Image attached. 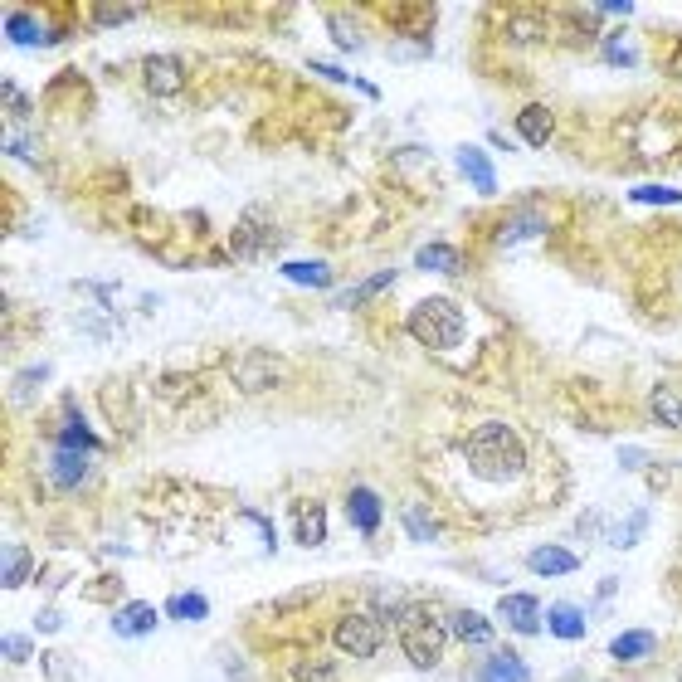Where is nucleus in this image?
Instances as JSON below:
<instances>
[{"instance_id": "473e14b6", "label": "nucleus", "mask_w": 682, "mask_h": 682, "mask_svg": "<svg viewBox=\"0 0 682 682\" xmlns=\"http://www.w3.org/2000/svg\"><path fill=\"white\" fill-rule=\"evenodd\" d=\"M327 35L337 39L346 54H351V49H361V35L351 30V15H327Z\"/></svg>"}, {"instance_id": "4be33fe9", "label": "nucleus", "mask_w": 682, "mask_h": 682, "mask_svg": "<svg viewBox=\"0 0 682 682\" xmlns=\"http://www.w3.org/2000/svg\"><path fill=\"white\" fill-rule=\"evenodd\" d=\"M166 619L200 624V619H210V605H205V595H200V590H181V595H171V600H166Z\"/></svg>"}, {"instance_id": "a19ab883", "label": "nucleus", "mask_w": 682, "mask_h": 682, "mask_svg": "<svg viewBox=\"0 0 682 682\" xmlns=\"http://www.w3.org/2000/svg\"><path fill=\"white\" fill-rule=\"evenodd\" d=\"M575 682H580V678H575Z\"/></svg>"}, {"instance_id": "58836bf2", "label": "nucleus", "mask_w": 682, "mask_h": 682, "mask_svg": "<svg viewBox=\"0 0 682 682\" xmlns=\"http://www.w3.org/2000/svg\"><path fill=\"white\" fill-rule=\"evenodd\" d=\"M595 15H634V5H629V0H600Z\"/></svg>"}, {"instance_id": "0eeeda50", "label": "nucleus", "mask_w": 682, "mask_h": 682, "mask_svg": "<svg viewBox=\"0 0 682 682\" xmlns=\"http://www.w3.org/2000/svg\"><path fill=\"white\" fill-rule=\"evenodd\" d=\"M142 83H147L152 98H176L181 83H186V69H181V59H171V54H152V59L142 64Z\"/></svg>"}, {"instance_id": "72a5a7b5", "label": "nucleus", "mask_w": 682, "mask_h": 682, "mask_svg": "<svg viewBox=\"0 0 682 682\" xmlns=\"http://www.w3.org/2000/svg\"><path fill=\"white\" fill-rule=\"evenodd\" d=\"M644 512H634V517H629V522H624V531H614V536H609V546H634V541H639V531H644Z\"/></svg>"}, {"instance_id": "2eb2a0df", "label": "nucleus", "mask_w": 682, "mask_h": 682, "mask_svg": "<svg viewBox=\"0 0 682 682\" xmlns=\"http://www.w3.org/2000/svg\"><path fill=\"white\" fill-rule=\"evenodd\" d=\"M580 566V556L575 551H566V546H531L527 551V570L531 575H570V570Z\"/></svg>"}, {"instance_id": "5701e85b", "label": "nucleus", "mask_w": 682, "mask_h": 682, "mask_svg": "<svg viewBox=\"0 0 682 682\" xmlns=\"http://www.w3.org/2000/svg\"><path fill=\"white\" fill-rule=\"evenodd\" d=\"M30 566H35V561H30V551L10 541V546H5V570H0V585H5V590H20V585L35 575Z\"/></svg>"}, {"instance_id": "4c0bfd02", "label": "nucleus", "mask_w": 682, "mask_h": 682, "mask_svg": "<svg viewBox=\"0 0 682 682\" xmlns=\"http://www.w3.org/2000/svg\"><path fill=\"white\" fill-rule=\"evenodd\" d=\"M312 74L332 78V83H351V78H346V69H337V64H322V59H312Z\"/></svg>"}, {"instance_id": "393cba45", "label": "nucleus", "mask_w": 682, "mask_h": 682, "mask_svg": "<svg viewBox=\"0 0 682 682\" xmlns=\"http://www.w3.org/2000/svg\"><path fill=\"white\" fill-rule=\"evenodd\" d=\"M278 273H283L288 283H303V288H332V264H317V259H312V264H293V259H288Z\"/></svg>"}, {"instance_id": "b1692460", "label": "nucleus", "mask_w": 682, "mask_h": 682, "mask_svg": "<svg viewBox=\"0 0 682 682\" xmlns=\"http://www.w3.org/2000/svg\"><path fill=\"white\" fill-rule=\"evenodd\" d=\"M59 449H74V454H93V449H98V434L83 424V415H78V410H69V419H64Z\"/></svg>"}, {"instance_id": "f3484780", "label": "nucleus", "mask_w": 682, "mask_h": 682, "mask_svg": "<svg viewBox=\"0 0 682 682\" xmlns=\"http://www.w3.org/2000/svg\"><path fill=\"white\" fill-rule=\"evenodd\" d=\"M88 463H93V454H74V449H59V444H54V454H49V468H54V483H59V488H78V483L88 478Z\"/></svg>"}, {"instance_id": "a878e982", "label": "nucleus", "mask_w": 682, "mask_h": 682, "mask_svg": "<svg viewBox=\"0 0 682 682\" xmlns=\"http://www.w3.org/2000/svg\"><path fill=\"white\" fill-rule=\"evenodd\" d=\"M415 264L424 268V273H458V268H463L454 244H424V249L415 254Z\"/></svg>"}, {"instance_id": "39448f33", "label": "nucleus", "mask_w": 682, "mask_h": 682, "mask_svg": "<svg viewBox=\"0 0 682 682\" xmlns=\"http://www.w3.org/2000/svg\"><path fill=\"white\" fill-rule=\"evenodd\" d=\"M332 644L351 658H376L380 644H385V624H380V614H341L337 629H332Z\"/></svg>"}, {"instance_id": "f704fd0d", "label": "nucleus", "mask_w": 682, "mask_h": 682, "mask_svg": "<svg viewBox=\"0 0 682 682\" xmlns=\"http://www.w3.org/2000/svg\"><path fill=\"white\" fill-rule=\"evenodd\" d=\"M137 20V5H98V25H122Z\"/></svg>"}, {"instance_id": "6e6552de", "label": "nucleus", "mask_w": 682, "mask_h": 682, "mask_svg": "<svg viewBox=\"0 0 682 682\" xmlns=\"http://www.w3.org/2000/svg\"><path fill=\"white\" fill-rule=\"evenodd\" d=\"M346 517H351V527L361 531V536H376V531H380V517H385V507H380V493H371L366 483H356V488L346 493Z\"/></svg>"}, {"instance_id": "9d476101", "label": "nucleus", "mask_w": 682, "mask_h": 682, "mask_svg": "<svg viewBox=\"0 0 682 682\" xmlns=\"http://www.w3.org/2000/svg\"><path fill=\"white\" fill-rule=\"evenodd\" d=\"M454 166L468 176V186L478 190V195H497V171H493V161H488L483 147H458Z\"/></svg>"}, {"instance_id": "a211bd4d", "label": "nucleus", "mask_w": 682, "mask_h": 682, "mask_svg": "<svg viewBox=\"0 0 682 682\" xmlns=\"http://www.w3.org/2000/svg\"><path fill=\"white\" fill-rule=\"evenodd\" d=\"M546 634H556L561 644H580L585 639V614L575 605H551L546 609Z\"/></svg>"}, {"instance_id": "f03ea898", "label": "nucleus", "mask_w": 682, "mask_h": 682, "mask_svg": "<svg viewBox=\"0 0 682 682\" xmlns=\"http://www.w3.org/2000/svg\"><path fill=\"white\" fill-rule=\"evenodd\" d=\"M380 619H400V648L415 668H439L444 648H449V619H439L434 609L410 605V609H376Z\"/></svg>"}, {"instance_id": "7c9ffc66", "label": "nucleus", "mask_w": 682, "mask_h": 682, "mask_svg": "<svg viewBox=\"0 0 682 682\" xmlns=\"http://www.w3.org/2000/svg\"><path fill=\"white\" fill-rule=\"evenodd\" d=\"M541 220H536V215H527V210H522V215H517V220H512V225L502 229V234H497V244H502V249H507V244H517V239H527V234H541Z\"/></svg>"}, {"instance_id": "aec40b11", "label": "nucleus", "mask_w": 682, "mask_h": 682, "mask_svg": "<svg viewBox=\"0 0 682 682\" xmlns=\"http://www.w3.org/2000/svg\"><path fill=\"white\" fill-rule=\"evenodd\" d=\"M156 629V609L152 605H127L113 614V634L117 639H137V634H152Z\"/></svg>"}, {"instance_id": "f8f14e48", "label": "nucleus", "mask_w": 682, "mask_h": 682, "mask_svg": "<svg viewBox=\"0 0 682 682\" xmlns=\"http://www.w3.org/2000/svg\"><path fill=\"white\" fill-rule=\"evenodd\" d=\"M293 541L322 546L327 541V507L322 502H293Z\"/></svg>"}, {"instance_id": "ea45409f", "label": "nucleus", "mask_w": 682, "mask_h": 682, "mask_svg": "<svg viewBox=\"0 0 682 682\" xmlns=\"http://www.w3.org/2000/svg\"><path fill=\"white\" fill-rule=\"evenodd\" d=\"M59 624H64V619H59L54 609H39V629H44V634H49V629H59Z\"/></svg>"}, {"instance_id": "6ab92c4d", "label": "nucleus", "mask_w": 682, "mask_h": 682, "mask_svg": "<svg viewBox=\"0 0 682 682\" xmlns=\"http://www.w3.org/2000/svg\"><path fill=\"white\" fill-rule=\"evenodd\" d=\"M653 648H658V639H653L648 629H624V634L609 644V658H614V663H639V658H653Z\"/></svg>"}, {"instance_id": "f257e3e1", "label": "nucleus", "mask_w": 682, "mask_h": 682, "mask_svg": "<svg viewBox=\"0 0 682 682\" xmlns=\"http://www.w3.org/2000/svg\"><path fill=\"white\" fill-rule=\"evenodd\" d=\"M463 463L473 468L478 483H517L527 473V444L512 424L502 419H483L468 439H463Z\"/></svg>"}, {"instance_id": "bb28decb", "label": "nucleus", "mask_w": 682, "mask_h": 682, "mask_svg": "<svg viewBox=\"0 0 682 682\" xmlns=\"http://www.w3.org/2000/svg\"><path fill=\"white\" fill-rule=\"evenodd\" d=\"M405 536H410V541H439V522H434L419 502H410V507H405Z\"/></svg>"}, {"instance_id": "e433bc0d", "label": "nucleus", "mask_w": 682, "mask_h": 682, "mask_svg": "<svg viewBox=\"0 0 682 682\" xmlns=\"http://www.w3.org/2000/svg\"><path fill=\"white\" fill-rule=\"evenodd\" d=\"M5 108H10V113H30V103H25V93H20L15 83H5Z\"/></svg>"}, {"instance_id": "9b49d317", "label": "nucleus", "mask_w": 682, "mask_h": 682, "mask_svg": "<svg viewBox=\"0 0 682 682\" xmlns=\"http://www.w3.org/2000/svg\"><path fill=\"white\" fill-rule=\"evenodd\" d=\"M449 639L454 644H473V648L493 644V619L478 614V609H454L449 614Z\"/></svg>"}, {"instance_id": "423d86ee", "label": "nucleus", "mask_w": 682, "mask_h": 682, "mask_svg": "<svg viewBox=\"0 0 682 682\" xmlns=\"http://www.w3.org/2000/svg\"><path fill=\"white\" fill-rule=\"evenodd\" d=\"M502 624L512 629V634H522V639H531V634H541L546 629V614H541V600L536 595H527V590H512V595H502Z\"/></svg>"}, {"instance_id": "20e7f679", "label": "nucleus", "mask_w": 682, "mask_h": 682, "mask_svg": "<svg viewBox=\"0 0 682 682\" xmlns=\"http://www.w3.org/2000/svg\"><path fill=\"white\" fill-rule=\"evenodd\" d=\"M288 376H293V361L278 356V351H244L239 366H234L239 390H249V395H268V390L288 385Z\"/></svg>"}, {"instance_id": "1a4fd4ad", "label": "nucleus", "mask_w": 682, "mask_h": 682, "mask_svg": "<svg viewBox=\"0 0 682 682\" xmlns=\"http://www.w3.org/2000/svg\"><path fill=\"white\" fill-rule=\"evenodd\" d=\"M278 244H283V234L264 220H239V229H234V259H259L264 249H278Z\"/></svg>"}, {"instance_id": "c9c22d12", "label": "nucleus", "mask_w": 682, "mask_h": 682, "mask_svg": "<svg viewBox=\"0 0 682 682\" xmlns=\"http://www.w3.org/2000/svg\"><path fill=\"white\" fill-rule=\"evenodd\" d=\"M605 59H609V64H619V69H629V64H634V49L614 35V39H605Z\"/></svg>"}, {"instance_id": "412c9836", "label": "nucleus", "mask_w": 682, "mask_h": 682, "mask_svg": "<svg viewBox=\"0 0 682 682\" xmlns=\"http://www.w3.org/2000/svg\"><path fill=\"white\" fill-rule=\"evenodd\" d=\"M5 39H10V44H54V35L39 30L35 15H25V10H10V15H5Z\"/></svg>"}, {"instance_id": "c756f323", "label": "nucleus", "mask_w": 682, "mask_h": 682, "mask_svg": "<svg viewBox=\"0 0 682 682\" xmlns=\"http://www.w3.org/2000/svg\"><path fill=\"white\" fill-rule=\"evenodd\" d=\"M629 200H634V205H663V210H668V205H682V190H673V186H634L629 190Z\"/></svg>"}, {"instance_id": "cd10ccee", "label": "nucleus", "mask_w": 682, "mask_h": 682, "mask_svg": "<svg viewBox=\"0 0 682 682\" xmlns=\"http://www.w3.org/2000/svg\"><path fill=\"white\" fill-rule=\"evenodd\" d=\"M293 682H341V673L327 658H303V663H293Z\"/></svg>"}, {"instance_id": "ddd939ff", "label": "nucleus", "mask_w": 682, "mask_h": 682, "mask_svg": "<svg viewBox=\"0 0 682 682\" xmlns=\"http://www.w3.org/2000/svg\"><path fill=\"white\" fill-rule=\"evenodd\" d=\"M517 137H522L527 147H546V142L556 137V113H551L546 103H527V108L517 113Z\"/></svg>"}, {"instance_id": "dca6fc26", "label": "nucleus", "mask_w": 682, "mask_h": 682, "mask_svg": "<svg viewBox=\"0 0 682 682\" xmlns=\"http://www.w3.org/2000/svg\"><path fill=\"white\" fill-rule=\"evenodd\" d=\"M648 410H653V419H658L663 429H682V390L673 380H658V385L648 390Z\"/></svg>"}, {"instance_id": "4468645a", "label": "nucleus", "mask_w": 682, "mask_h": 682, "mask_svg": "<svg viewBox=\"0 0 682 682\" xmlns=\"http://www.w3.org/2000/svg\"><path fill=\"white\" fill-rule=\"evenodd\" d=\"M478 682H531V668L522 663L517 648H497V653H488V663L478 668Z\"/></svg>"}, {"instance_id": "2f4dec72", "label": "nucleus", "mask_w": 682, "mask_h": 682, "mask_svg": "<svg viewBox=\"0 0 682 682\" xmlns=\"http://www.w3.org/2000/svg\"><path fill=\"white\" fill-rule=\"evenodd\" d=\"M0 653H5V663H30V658H35V639H30V634H5V639H0Z\"/></svg>"}, {"instance_id": "7ed1b4c3", "label": "nucleus", "mask_w": 682, "mask_h": 682, "mask_svg": "<svg viewBox=\"0 0 682 682\" xmlns=\"http://www.w3.org/2000/svg\"><path fill=\"white\" fill-rule=\"evenodd\" d=\"M405 332L424 346V351H454L458 341H463V312H458V303H449V298H424V303L410 307V317H405Z\"/></svg>"}, {"instance_id": "c85d7f7f", "label": "nucleus", "mask_w": 682, "mask_h": 682, "mask_svg": "<svg viewBox=\"0 0 682 682\" xmlns=\"http://www.w3.org/2000/svg\"><path fill=\"white\" fill-rule=\"evenodd\" d=\"M395 278H400V273H395V268H380L376 278H366V283H356V288H351V293H346V298H341V307H351V303H366V298H376L380 288H390V283H395Z\"/></svg>"}]
</instances>
